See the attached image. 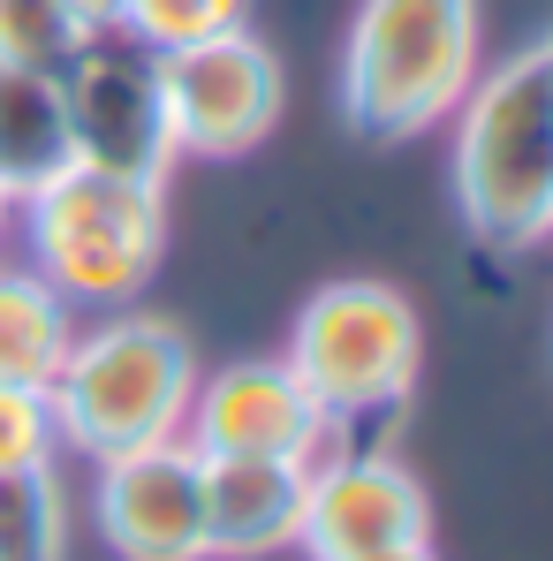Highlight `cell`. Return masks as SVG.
<instances>
[{"mask_svg":"<svg viewBox=\"0 0 553 561\" xmlns=\"http://www.w3.org/2000/svg\"><path fill=\"white\" fill-rule=\"evenodd\" d=\"M69 15H77L84 31H106V23H122V15H129V0H69Z\"/></svg>","mask_w":553,"mask_h":561,"instance_id":"ac0fdd59","label":"cell"},{"mask_svg":"<svg viewBox=\"0 0 553 561\" xmlns=\"http://www.w3.org/2000/svg\"><path fill=\"white\" fill-rule=\"evenodd\" d=\"M288 373L303 379L319 417L371 433L417 387V311L387 280H334L303 304L296 342H288Z\"/></svg>","mask_w":553,"mask_h":561,"instance_id":"5b68a950","label":"cell"},{"mask_svg":"<svg viewBox=\"0 0 553 561\" xmlns=\"http://www.w3.org/2000/svg\"><path fill=\"white\" fill-rule=\"evenodd\" d=\"M0 228H8V197H0Z\"/></svg>","mask_w":553,"mask_h":561,"instance_id":"ffe728a7","label":"cell"},{"mask_svg":"<svg viewBox=\"0 0 553 561\" xmlns=\"http://www.w3.org/2000/svg\"><path fill=\"white\" fill-rule=\"evenodd\" d=\"M69 342H77V304L38 266H0V379L54 387Z\"/></svg>","mask_w":553,"mask_h":561,"instance_id":"4fadbf2b","label":"cell"},{"mask_svg":"<svg viewBox=\"0 0 553 561\" xmlns=\"http://www.w3.org/2000/svg\"><path fill=\"white\" fill-rule=\"evenodd\" d=\"M77 38H84V23L69 15V0H0V61L61 69Z\"/></svg>","mask_w":553,"mask_h":561,"instance_id":"2e32d148","label":"cell"},{"mask_svg":"<svg viewBox=\"0 0 553 561\" xmlns=\"http://www.w3.org/2000/svg\"><path fill=\"white\" fill-rule=\"evenodd\" d=\"M311 478L296 456H205V547L220 561H258L296 547Z\"/></svg>","mask_w":553,"mask_h":561,"instance_id":"8fae6325","label":"cell"},{"mask_svg":"<svg viewBox=\"0 0 553 561\" xmlns=\"http://www.w3.org/2000/svg\"><path fill=\"white\" fill-rule=\"evenodd\" d=\"M61 456V425L46 387H8L0 379V478L8 470H54Z\"/></svg>","mask_w":553,"mask_h":561,"instance_id":"e0dca14e","label":"cell"},{"mask_svg":"<svg viewBox=\"0 0 553 561\" xmlns=\"http://www.w3.org/2000/svg\"><path fill=\"white\" fill-rule=\"evenodd\" d=\"M477 77V0H365L342 54V114L357 137H417L448 122Z\"/></svg>","mask_w":553,"mask_h":561,"instance_id":"3957f363","label":"cell"},{"mask_svg":"<svg viewBox=\"0 0 553 561\" xmlns=\"http://www.w3.org/2000/svg\"><path fill=\"white\" fill-rule=\"evenodd\" d=\"M69 508L54 470H8L0 478V561H61Z\"/></svg>","mask_w":553,"mask_h":561,"instance_id":"5bb4252c","label":"cell"},{"mask_svg":"<svg viewBox=\"0 0 553 561\" xmlns=\"http://www.w3.org/2000/svg\"><path fill=\"white\" fill-rule=\"evenodd\" d=\"M546 54H553V31H546Z\"/></svg>","mask_w":553,"mask_h":561,"instance_id":"44dd1931","label":"cell"},{"mask_svg":"<svg viewBox=\"0 0 553 561\" xmlns=\"http://www.w3.org/2000/svg\"><path fill=\"white\" fill-rule=\"evenodd\" d=\"M61 114H69V152L84 168L129 175V183H168L175 168V114H168V61L145 46L129 23L84 31L69 46Z\"/></svg>","mask_w":553,"mask_h":561,"instance_id":"8992f818","label":"cell"},{"mask_svg":"<svg viewBox=\"0 0 553 561\" xmlns=\"http://www.w3.org/2000/svg\"><path fill=\"white\" fill-rule=\"evenodd\" d=\"M99 539L122 561H212L205 547V456L189 440H152L106 456L92 485Z\"/></svg>","mask_w":553,"mask_h":561,"instance_id":"52a82bcc","label":"cell"},{"mask_svg":"<svg viewBox=\"0 0 553 561\" xmlns=\"http://www.w3.org/2000/svg\"><path fill=\"white\" fill-rule=\"evenodd\" d=\"M69 160H77V152H69L61 77H54V69L0 61V197H8V213L38 183H54Z\"/></svg>","mask_w":553,"mask_h":561,"instance_id":"7c38bea8","label":"cell"},{"mask_svg":"<svg viewBox=\"0 0 553 561\" xmlns=\"http://www.w3.org/2000/svg\"><path fill=\"white\" fill-rule=\"evenodd\" d=\"M311 425H319V402L280 357V365H228L197 379L183 440L197 456H303Z\"/></svg>","mask_w":553,"mask_h":561,"instance_id":"30bf717a","label":"cell"},{"mask_svg":"<svg viewBox=\"0 0 553 561\" xmlns=\"http://www.w3.org/2000/svg\"><path fill=\"white\" fill-rule=\"evenodd\" d=\"M15 213H23V251H31L23 266H38L77 311L137 304L168 243L160 183H129L84 160H69L54 183H38Z\"/></svg>","mask_w":553,"mask_h":561,"instance_id":"277c9868","label":"cell"},{"mask_svg":"<svg viewBox=\"0 0 553 561\" xmlns=\"http://www.w3.org/2000/svg\"><path fill=\"white\" fill-rule=\"evenodd\" d=\"M402 539H425V493L402 463H387L379 448H349L342 463L311 470V501L296 531V547L311 561H349L371 547H402Z\"/></svg>","mask_w":553,"mask_h":561,"instance_id":"9c48e42d","label":"cell"},{"mask_svg":"<svg viewBox=\"0 0 553 561\" xmlns=\"http://www.w3.org/2000/svg\"><path fill=\"white\" fill-rule=\"evenodd\" d=\"M349 561H433L425 539H402V547H371V554H349Z\"/></svg>","mask_w":553,"mask_h":561,"instance_id":"d6986e66","label":"cell"},{"mask_svg":"<svg viewBox=\"0 0 553 561\" xmlns=\"http://www.w3.org/2000/svg\"><path fill=\"white\" fill-rule=\"evenodd\" d=\"M46 402H54L61 448L106 463V456L152 448V440H183L189 402H197V357H189L183 327L122 304L114 319L77 327Z\"/></svg>","mask_w":553,"mask_h":561,"instance_id":"7a4b0ae2","label":"cell"},{"mask_svg":"<svg viewBox=\"0 0 553 561\" xmlns=\"http://www.w3.org/2000/svg\"><path fill=\"white\" fill-rule=\"evenodd\" d=\"M168 61V114H175V152H205V160H235L251 152L280 114V69L251 31L205 38Z\"/></svg>","mask_w":553,"mask_h":561,"instance_id":"ba28073f","label":"cell"},{"mask_svg":"<svg viewBox=\"0 0 553 561\" xmlns=\"http://www.w3.org/2000/svg\"><path fill=\"white\" fill-rule=\"evenodd\" d=\"M251 0H129V31L160 54H183V46H205V38H228L243 31Z\"/></svg>","mask_w":553,"mask_h":561,"instance_id":"9a60e30c","label":"cell"},{"mask_svg":"<svg viewBox=\"0 0 553 561\" xmlns=\"http://www.w3.org/2000/svg\"><path fill=\"white\" fill-rule=\"evenodd\" d=\"M456 205L485 251L553 236V54L546 38L470 77L456 114Z\"/></svg>","mask_w":553,"mask_h":561,"instance_id":"6da1fadb","label":"cell"}]
</instances>
